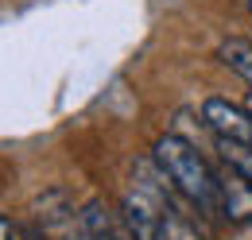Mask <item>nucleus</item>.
<instances>
[{"label":"nucleus","mask_w":252,"mask_h":240,"mask_svg":"<svg viewBox=\"0 0 252 240\" xmlns=\"http://www.w3.org/2000/svg\"><path fill=\"white\" fill-rule=\"evenodd\" d=\"M190 210L194 206L171 186V179L156 163H136V179L121 198V213L136 240H202Z\"/></svg>","instance_id":"nucleus-1"},{"label":"nucleus","mask_w":252,"mask_h":240,"mask_svg":"<svg viewBox=\"0 0 252 240\" xmlns=\"http://www.w3.org/2000/svg\"><path fill=\"white\" fill-rule=\"evenodd\" d=\"M152 163L171 179V186L187 198L198 213H218V171L206 163V155L183 136H159Z\"/></svg>","instance_id":"nucleus-2"},{"label":"nucleus","mask_w":252,"mask_h":240,"mask_svg":"<svg viewBox=\"0 0 252 240\" xmlns=\"http://www.w3.org/2000/svg\"><path fill=\"white\" fill-rule=\"evenodd\" d=\"M202 120L218 140H233V144L252 148V113L249 109H241V105H233L225 97H210L202 105Z\"/></svg>","instance_id":"nucleus-3"},{"label":"nucleus","mask_w":252,"mask_h":240,"mask_svg":"<svg viewBox=\"0 0 252 240\" xmlns=\"http://www.w3.org/2000/svg\"><path fill=\"white\" fill-rule=\"evenodd\" d=\"M218 213L229 217L233 225L252 221V182L241 179L233 167L218 171Z\"/></svg>","instance_id":"nucleus-4"},{"label":"nucleus","mask_w":252,"mask_h":240,"mask_svg":"<svg viewBox=\"0 0 252 240\" xmlns=\"http://www.w3.org/2000/svg\"><path fill=\"white\" fill-rule=\"evenodd\" d=\"M82 225H86L90 240H136L132 229H128V221H125V213L105 206L101 198H94V202L82 210Z\"/></svg>","instance_id":"nucleus-5"},{"label":"nucleus","mask_w":252,"mask_h":240,"mask_svg":"<svg viewBox=\"0 0 252 240\" xmlns=\"http://www.w3.org/2000/svg\"><path fill=\"white\" fill-rule=\"evenodd\" d=\"M218 59L225 62L229 70H237V74L252 86V43L249 39H225L218 47Z\"/></svg>","instance_id":"nucleus-6"},{"label":"nucleus","mask_w":252,"mask_h":240,"mask_svg":"<svg viewBox=\"0 0 252 240\" xmlns=\"http://www.w3.org/2000/svg\"><path fill=\"white\" fill-rule=\"evenodd\" d=\"M214 140H218V136H214ZM218 151H221V163H225V167H233L241 179L252 182V148L233 144V140H218Z\"/></svg>","instance_id":"nucleus-7"},{"label":"nucleus","mask_w":252,"mask_h":240,"mask_svg":"<svg viewBox=\"0 0 252 240\" xmlns=\"http://www.w3.org/2000/svg\"><path fill=\"white\" fill-rule=\"evenodd\" d=\"M43 225H59V233H51V229H47L55 240H90L86 225H82V213H78V217H74V213H70V217H47Z\"/></svg>","instance_id":"nucleus-8"},{"label":"nucleus","mask_w":252,"mask_h":240,"mask_svg":"<svg viewBox=\"0 0 252 240\" xmlns=\"http://www.w3.org/2000/svg\"><path fill=\"white\" fill-rule=\"evenodd\" d=\"M0 240H24V229H16L8 217H0Z\"/></svg>","instance_id":"nucleus-9"},{"label":"nucleus","mask_w":252,"mask_h":240,"mask_svg":"<svg viewBox=\"0 0 252 240\" xmlns=\"http://www.w3.org/2000/svg\"><path fill=\"white\" fill-rule=\"evenodd\" d=\"M24 240H55V237H51L47 229H35V225H28V229H24Z\"/></svg>","instance_id":"nucleus-10"},{"label":"nucleus","mask_w":252,"mask_h":240,"mask_svg":"<svg viewBox=\"0 0 252 240\" xmlns=\"http://www.w3.org/2000/svg\"><path fill=\"white\" fill-rule=\"evenodd\" d=\"M245 109H249V113H252V93H249V101H245Z\"/></svg>","instance_id":"nucleus-11"},{"label":"nucleus","mask_w":252,"mask_h":240,"mask_svg":"<svg viewBox=\"0 0 252 240\" xmlns=\"http://www.w3.org/2000/svg\"><path fill=\"white\" fill-rule=\"evenodd\" d=\"M249 8H252V0H249Z\"/></svg>","instance_id":"nucleus-12"}]
</instances>
